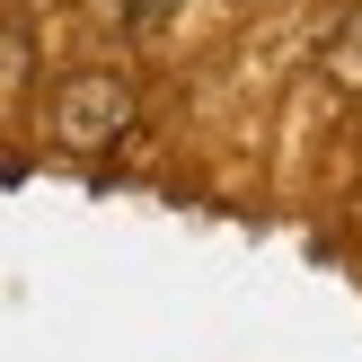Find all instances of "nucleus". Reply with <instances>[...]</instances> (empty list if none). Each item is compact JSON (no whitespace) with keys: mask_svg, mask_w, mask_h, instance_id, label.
Wrapping results in <instances>:
<instances>
[{"mask_svg":"<svg viewBox=\"0 0 362 362\" xmlns=\"http://www.w3.org/2000/svg\"><path fill=\"white\" fill-rule=\"evenodd\" d=\"M45 133H53V151H115V141L133 133V71L124 62L62 71V88H53V106H45Z\"/></svg>","mask_w":362,"mask_h":362,"instance_id":"obj_1","label":"nucleus"},{"mask_svg":"<svg viewBox=\"0 0 362 362\" xmlns=\"http://www.w3.org/2000/svg\"><path fill=\"white\" fill-rule=\"evenodd\" d=\"M318 71L336 80V98H362V0H354V18L327 35V53H318Z\"/></svg>","mask_w":362,"mask_h":362,"instance_id":"obj_2","label":"nucleus"},{"mask_svg":"<svg viewBox=\"0 0 362 362\" xmlns=\"http://www.w3.org/2000/svg\"><path fill=\"white\" fill-rule=\"evenodd\" d=\"M186 9V0H98V18H115L133 45H151V35H168V18Z\"/></svg>","mask_w":362,"mask_h":362,"instance_id":"obj_3","label":"nucleus"},{"mask_svg":"<svg viewBox=\"0 0 362 362\" xmlns=\"http://www.w3.org/2000/svg\"><path fill=\"white\" fill-rule=\"evenodd\" d=\"M18 80H27V27L9 18V27H0V98H9Z\"/></svg>","mask_w":362,"mask_h":362,"instance_id":"obj_4","label":"nucleus"}]
</instances>
